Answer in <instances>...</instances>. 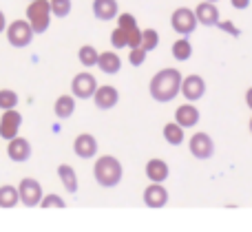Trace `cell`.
I'll return each mask as SVG.
<instances>
[{
  "instance_id": "obj_1",
  "label": "cell",
  "mask_w": 252,
  "mask_h": 232,
  "mask_svg": "<svg viewBox=\"0 0 252 232\" xmlns=\"http://www.w3.org/2000/svg\"><path fill=\"white\" fill-rule=\"evenodd\" d=\"M182 73L177 69H161L153 75L151 84H148V93L155 102H173L182 91Z\"/></svg>"
},
{
  "instance_id": "obj_2",
  "label": "cell",
  "mask_w": 252,
  "mask_h": 232,
  "mask_svg": "<svg viewBox=\"0 0 252 232\" xmlns=\"http://www.w3.org/2000/svg\"><path fill=\"white\" fill-rule=\"evenodd\" d=\"M93 177L102 188H115L124 177L122 162L113 155H102V157H97L95 166H93Z\"/></svg>"
},
{
  "instance_id": "obj_3",
  "label": "cell",
  "mask_w": 252,
  "mask_h": 232,
  "mask_svg": "<svg viewBox=\"0 0 252 232\" xmlns=\"http://www.w3.org/2000/svg\"><path fill=\"white\" fill-rule=\"evenodd\" d=\"M27 22L31 25L35 35L44 33L49 29V22H51V4H49V0H29Z\"/></svg>"
},
{
  "instance_id": "obj_4",
  "label": "cell",
  "mask_w": 252,
  "mask_h": 232,
  "mask_svg": "<svg viewBox=\"0 0 252 232\" xmlns=\"http://www.w3.org/2000/svg\"><path fill=\"white\" fill-rule=\"evenodd\" d=\"M4 33H7L9 44L16 49H22V47H27V44H31V40H33V35H35L27 20H13L11 25H7Z\"/></svg>"
},
{
  "instance_id": "obj_5",
  "label": "cell",
  "mask_w": 252,
  "mask_h": 232,
  "mask_svg": "<svg viewBox=\"0 0 252 232\" xmlns=\"http://www.w3.org/2000/svg\"><path fill=\"white\" fill-rule=\"evenodd\" d=\"M197 25H199V22H197V16L192 9L179 7V9H175L173 16H170V27H173L179 35H186V38L197 29Z\"/></svg>"
},
{
  "instance_id": "obj_6",
  "label": "cell",
  "mask_w": 252,
  "mask_h": 232,
  "mask_svg": "<svg viewBox=\"0 0 252 232\" xmlns=\"http://www.w3.org/2000/svg\"><path fill=\"white\" fill-rule=\"evenodd\" d=\"M18 195H20V203L27 208H33L40 203V199H42V186H40L38 179H33V177H25V179H20V184H18Z\"/></svg>"
},
{
  "instance_id": "obj_7",
  "label": "cell",
  "mask_w": 252,
  "mask_h": 232,
  "mask_svg": "<svg viewBox=\"0 0 252 232\" xmlns=\"http://www.w3.org/2000/svg\"><path fill=\"white\" fill-rule=\"evenodd\" d=\"M95 88H97V80L89 71H82V73H78L71 80V93H73V97H80V100L93 97Z\"/></svg>"
},
{
  "instance_id": "obj_8",
  "label": "cell",
  "mask_w": 252,
  "mask_h": 232,
  "mask_svg": "<svg viewBox=\"0 0 252 232\" xmlns=\"http://www.w3.org/2000/svg\"><path fill=\"white\" fill-rule=\"evenodd\" d=\"M188 150L197 159H210L215 155V142L208 133H195L188 142Z\"/></svg>"
},
{
  "instance_id": "obj_9",
  "label": "cell",
  "mask_w": 252,
  "mask_h": 232,
  "mask_svg": "<svg viewBox=\"0 0 252 232\" xmlns=\"http://www.w3.org/2000/svg\"><path fill=\"white\" fill-rule=\"evenodd\" d=\"M20 126H22V115L16 109H7L2 113V117H0V137L7 142L13 140L18 135V131H20Z\"/></svg>"
},
{
  "instance_id": "obj_10",
  "label": "cell",
  "mask_w": 252,
  "mask_h": 232,
  "mask_svg": "<svg viewBox=\"0 0 252 232\" xmlns=\"http://www.w3.org/2000/svg\"><path fill=\"white\" fill-rule=\"evenodd\" d=\"M182 93L184 97H186L188 102H197L201 100V97L206 95V80L201 78V75H188V78L182 80Z\"/></svg>"
},
{
  "instance_id": "obj_11",
  "label": "cell",
  "mask_w": 252,
  "mask_h": 232,
  "mask_svg": "<svg viewBox=\"0 0 252 232\" xmlns=\"http://www.w3.org/2000/svg\"><path fill=\"white\" fill-rule=\"evenodd\" d=\"M93 102L100 111H109L113 106H118L120 102V91L111 84H104V87H97L95 93H93Z\"/></svg>"
},
{
  "instance_id": "obj_12",
  "label": "cell",
  "mask_w": 252,
  "mask_h": 232,
  "mask_svg": "<svg viewBox=\"0 0 252 232\" xmlns=\"http://www.w3.org/2000/svg\"><path fill=\"white\" fill-rule=\"evenodd\" d=\"M144 203L148 208H164L168 203V190L159 184V181H151V186H146L144 190Z\"/></svg>"
},
{
  "instance_id": "obj_13",
  "label": "cell",
  "mask_w": 252,
  "mask_h": 232,
  "mask_svg": "<svg viewBox=\"0 0 252 232\" xmlns=\"http://www.w3.org/2000/svg\"><path fill=\"white\" fill-rule=\"evenodd\" d=\"M7 155L11 162L16 164H22L27 162V159L31 157V144L29 140H25V137H13V140H9V146H7Z\"/></svg>"
},
{
  "instance_id": "obj_14",
  "label": "cell",
  "mask_w": 252,
  "mask_h": 232,
  "mask_svg": "<svg viewBox=\"0 0 252 232\" xmlns=\"http://www.w3.org/2000/svg\"><path fill=\"white\" fill-rule=\"evenodd\" d=\"M199 117H201V113H199V109H197L192 102L177 106V111H175V122H177L179 126H184V128L197 126V124H199Z\"/></svg>"
},
{
  "instance_id": "obj_15",
  "label": "cell",
  "mask_w": 252,
  "mask_h": 232,
  "mask_svg": "<svg viewBox=\"0 0 252 232\" xmlns=\"http://www.w3.org/2000/svg\"><path fill=\"white\" fill-rule=\"evenodd\" d=\"M73 150H75V155H78V157H82V159L95 157V153H97V140L91 135V133H82V135L75 137Z\"/></svg>"
},
{
  "instance_id": "obj_16",
  "label": "cell",
  "mask_w": 252,
  "mask_h": 232,
  "mask_svg": "<svg viewBox=\"0 0 252 232\" xmlns=\"http://www.w3.org/2000/svg\"><path fill=\"white\" fill-rule=\"evenodd\" d=\"M120 4L118 0H93V16L102 22H109L113 18H118Z\"/></svg>"
},
{
  "instance_id": "obj_17",
  "label": "cell",
  "mask_w": 252,
  "mask_h": 232,
  "mask_svg": "<svg viewBox=\"0 0 252 232\" xmlns=\"http://www.w3.org/2000/svg\"><path fill=\"white\" fill-rule=\"evenodd\" d=\"M195 16H197V22H201L204 27H215L219 22V9L215 7V2H199L195 7Z\"/></svg>"
},
{
  "instance_id": "obj_18",
  "label": "cell",
  "mask_w": 252,
  "mask_h": 232,
  "mask_svg": "<svg viewBox=\"0 0 252 232\" xmlns=\"http://www.w3.org/2000/svg\"><path fill=\"white\" fill-rule=\"evenodd\" d=\"M97 66H100L102 73L115 75V73H120V69H122V60H120V56L115 51H104L97 56Z\"/></svg>"
},
{
  "instance_id": "obj_19",
  "label": "cell",
  "mask_w": 252,
  "mask_h": 232,
  "mask_svg": "<svg viewBox=\"0 0 252 232\" xmlns=\"http://www.w3.org/2000/svg\"><path fill=\"white\" fill-rule=\"evenodd\" d=\"M168 175H170V171H168V164L164 162V159H159V157H155V159H148V164H146V177L151 181H166L168 179Z\"/></svg>"
},
{
  "instance_id": "obj_20",
  "label": "cell",
  "mask_w": 252,
  "mask_h": 232,
  "mask_svg": "<svg viewBox=\"0 0 252 232\" xmlns=\"http://www.w3.org/2000/svg\"><path fill=\"white\" fill-rule=\"evenodd\" d=\"M58 177H60L62 186H64L71 195L78 193V175H75V171L69 164H60V166H58Z\"/></svg>"
},
{
  "instance_id": "obj_21",
  "label": "cell",
  "mask_w": 252,
  "mask_h": 232,
  "mask_svg": "<svg viewBox=\"0 0 252 232\" xmlns=\"http://www.w3.org/2000/svg\"><path fill=\"white\" fill-rule=\"evenodd\" d=\"M53 113L60 119H66L75 113V97L73 95H60L53 104Z\"/></svg>"
},
{
  "instance_id": "obj_22",
  "label": "cell",
  "mask_w": 252,
  "mask_h": 232,
  "mask_svg": "<svg viewBox=\"0 0 252 232\" xmlns=\"http://www.w3.org/2000/svg\"><path fill=\"white\" fill-rule=\"evenodd\" d=\"M18 203H20V195L16 186H0V208H13Z\"/></svg>"
},
{
  "instance_id": "obj_23",
  "label": "cell",
  "mask_w": 252,
  "mask_h": 232,
  "mask_svg": "<svg viewBox=\"0 0 252 232\" xmlns=\"http://www.w3.org/2000/svg\"><path fill=\"white\" fill-rule=\"evenodd\" d=\"M164 140L168 142L170 146H179L184 142V126H179L177 122H170L164 126Z\"/></svg>"
},
{
  "instance_id": "obj_24",
  "label": "cell",
  "mask_w": 252,
  "mask_h": 232,
  "mask_svg": "<svg viewBox=\"0 0 252 232\" xmlns=\"http://www.w3.org/2000/svg\"><path fill=\"white\" fill-rule=\"evenodd\" d=\"M190 56H192V44L188 42L186 35H182V38L173 44V58L179 62H186V60H190Z\"/></svg>"
},
{
  "instance_id": "obj_25",
  "label": "cell",
  "mask_w": 252,
  "mask_h": 232,
  "mask_svg": "<svg viewBox=\"0 0 252 232\" xmlns=\"http://www.w3.org/2000/svg\"><path fill=\"white\" fill-rule=\"evenodd\" d=\"M97 49L93 47V44H82L80 47V51H78V60H80V64H84L89 69V66H95L97 64Z\"/></svg>"
},
{
  "instance_id": "obj_26",
  "label": "cell",
  "mask_w": 252,
  "mask_h": 232,
  "mask_svg": "<svg viewBox=\"0 0 252 232\" xmlns=\"http://www.w3.org/2000/svg\"><path fill=\"white\" fill-rule=\"evenodd\" d=\"M49 4H51V16L56 18H66L71 13V0H49Z\"/></svg>"
},
{
  "instance_id": "obj_27",
  "label": "cell",
  "mask_w": 252,
  "mask_h": 232,
  "mask_svg": "<svg viewBox=\"0 0 252 232\" xmlns=\"http://www.w3.org/2000/svg\"><path fill=\"white\" fill-rule=\"evenodd\" d=\"M18 104V93L11 91V88H0V109H16Z\"/></svg>"
},
{
  "instance_id": "obj_28",
  "label": "cell",
  "mask_w": 252,
  "mask_h": 232,
  "mask_svg": "<svg viewBox=\"0 0 252 232\" xmlns=\"http://www.w3.org/2000/svg\"><path fill=\"white\" fill-rule=\"evenodd\" d=\"M157 44H159V33L155 29H144L142 31V47L146 51H155Z\"/></svg>"
},
{
  "instance_id": "obj_29",
  "label": "cell",
  "mask_w": 252,
  "mask_h": 232,
  "mask_svg": "<svg viewBox=\"0 0 252 232\" xmlns=\"http://www.w3.org/2000/svg\"><path fill=\"white\" fill-rule=\"evenodd\" d=\"M111 44H113L115 49L128 47V29H122V27H118V29L111 33Z\"/></svg>"
},
{
  "instance_id": "obj_30",
  "label": "cell",
  "mask_w": 252,
  "mask_h": 232,
  "mask_svg": "<svg viewBox=\"0 0 252 232\" xmlns=\"http://www.w3.org/2000/svg\"><path fill=\"white\" fill-rule=\"evenodd\" d=\"M146 49L142 47V44H139V47H133L130 49V53H128V62L133 66H142L144 64V60H146Z\"/></svg>"
},
{
  "instance_id": "obj_31",
  "label": "cell",
  "mask_w": 252,
  "mask_h": 232,
  "mask_svg": "<svg viewBox=\"0 0 252 232\" xmlns=\"http://www.w3.org/2000/svg\"><path fill=\"white\" fill-rule=\"evenodd\" d=\"M38 206H42V208H66V203L60 195H47V197L40 199Z\"/></svg>"
},
{
  "instance_id": "obj_32",
  "label": "cell",
  "mask_w": 252,
  "mask_h": 232,
  "mask_svg": "<svg viewBox=\"0 0 252 232\" xmlns=\"http://www.w3.org/2000/svg\"><path fill=\"white\" fill-rule=\"evenodd\" d=\"M118 27H122V29H133V27H137V18H135L133 13H118Z\"/></svg>"
},
{
  "instance_id": "obj_33",
  "label": "cell",
  "mask_w": 252,
  "mask_h": 232,
  "mask_svg": "<svg viewBox=\"0 0 252 232\" xmlns=\"http://www.w3.org/2000/svg\"><path fill=\"white\" fill-rule=\"evenodd\" d=\"M230 2L235 9H248L250 7V0H230Z\"/></svg>"
},
{
  "instance_id": "obj_34",
  "label": "cell",
  "mask_w": 252,
  "mask_h": 232,
  "mask_svg": "<svg viewBox=\"0 0 252 232\" xmlns=\"http://www.w3.org/2000/svg\"><path fill=\"white\" fill-rule=\"evenodd\" d=\"M246 104H248V109L252 111V87L246 91Z\"/></svg>"
},
{
  "instance_id": "obj_35",
  "label": "cell",
  "mask_w": 252,
  "mask_h": 232,
  "mask_svg": "<svg viewBox=\"0 0 252 232\" xmlns=\"http://www.w3.org/2000/svg\"><path fill=\"white\" fill-rule=\"evenodd\" d=\"M4 29H7V18H4V13L0 11V33H2Z\"/></svg>"
},
{
  "instance_id": "obj_36",
  "label": "cell",
  "mask_w": 252,
  "mask_h": 232,
  "mask_svg": "<svg viewBox=\"0 0 252 232\" xmlns=\"http://www.w3.org/2000/svg\"><path fill=\"white\" fill-rule=\"evenodd\" d=\"M248 126H250V133H252V117H250V124H248Z\"/></svg>"
},
{
  "instance_id": "obj_37",
  "label": "cell",
  "mask_w": 252,
  "mask_h": 232,
  "mask_svg": "<svg viewBox=\"0 0 252 232\" xmlns=\"http://www.w3.org/2000/svg\"><path fill=\"white\" fill-rule=\"evenodd\" d=\"M208 2H219V0H208Z\"/></svg>"
}]
</instances>
